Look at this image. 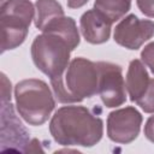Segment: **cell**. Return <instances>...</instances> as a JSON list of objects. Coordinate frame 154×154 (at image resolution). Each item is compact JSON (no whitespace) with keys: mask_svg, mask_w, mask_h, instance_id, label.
Masks as SVG:
<instances>
[{"mask_svg":"<svg viewBox=\"0 0 154 154\" xmlns=\"http://www.w3.org/2000/svg\"><path fill=\"white\" fill-rule=\"evenodd\" d=\"M2 88H1V101H11V82L7 79L5 73H1Z\"/></svg>","mask_w":154,"mask_h":154,"instance_id":"obj_17","label":"cell"},{"mask_svg":"<svg viewBox=\"0 0 154 154\" xmlns=\"http://www.w3.org/2000/svg\"><path fill=\"white\" fill-rule=\"evenodd\" d=\"M143 117L134 106L112 111L107 117V136L114 143L129 144L141 131Z\"/></svg>","mask_w":154,"mask_h":154,"instance_id":"obj_8","label":"cell"},{"mask_svg":"<svg viewBox=\"0 0 154 154\" xmlns=\"http://www.w3.org/2000/svg\"><path fill=\"white\" fill-rule=\"evenodd\" d=\"M150 81L152 78L149 77L147 66L143 64V61L140 59H132L129 63L125 78L126 91L132 102L136 105L140 102V100L148 91Z\"/></svg>","mask_w":154,"mask_h":154,"instance_id":"obj_11","label":"cell"},{"mask_svg":"<svg viewBox=\"0 0 154 154\" xmlns=\"http://www.w3.org/2000/svg\"><path fill=\"white\" fill-rule=\"evenodd\" d=\"M143 132H144L146 138H147L149 142L154 143V113H153V116H150V117L147 119V122H146V124H144V130H143Z\"/></svg>","mask_w":154,"mask_h":154,"instance_id":"obj_18","label":"cell"},{"mask_svg":"<svg viewBox=\"0 0 154 154\" xmlns=\"http://www.w3.org/2000/svg\"><path fill=\"white\" fill-rule=\"evenodd\" d=\"M136 5L146 17L154 18V0H136Z\"/></svg>","mask_w":154,"mask_h":154,"instance_id":"obj_16","label":"cell"},{"mask_svg":"<svg viewBox=\"0 0 154 154\" xmlns=\"http://www.w3.org/2000/svg\"><path fill=\"white\" fill-rule=\"evenodd\" d=\"M99 90L97 94L105 107L114 108L126 101V85L120 65L109 61H97Z\"/></svg>","mask_w":154,"mask_h":154,"instance_id":"obj_7","label":"cell"},{"mask_svg":"<svg viewBox=\"0 0 154 154\" xmlns=\"http://www.w3.org/2000/svg\"><path fill=\"white\" fill-rule=\"evenodd\" d=\"M141 60L154 75V41L144 46L141 52Z\"/></svg>","mask_w":154,"mask_h":154,"instance_id":"obj_15","label":"cell"},{"mask_svg":"<svg viewBox=\"0 0 154 154\" xmlns=\"http://www.w3.org/2000/svg\"><path fill=\"white\" fill-rule=\"evenodd\" d=\"M73 49L60 35L45 32L35 36L30 54L35 66L49 79L63 76L70 64V54Z\"/></svg>","mask_w":154,"mask_h":154,"instance_id":"obj_4","label":"cell"},{"mask_svg":"<svg viewBox=\"0 0 154 154\" xmlns=\"http://www.w3.org/2000/svg\"><path fill=\"white\" fill-rule=\"evenodd\" d=\"M36 11L30 0H6L0 6L1 53L19 47L26 38Z\"/></svg>","mask_w":154,"mask_h":154,"instance_id":"obj_5","label":"cell"},{"mask_svg":"<svg viewBox=\"0 0 154 154\" xmlns=\"http://www.w3.org/2000/svg\"><path fill=\"white\" fill-rule=\"evenodd\" d=\"M113 22L96 8L87 10L79 18V29L83 38L91 45H102L111 36Z\"/></svg>","mask_w":154,"mask_h":154,"instance_id":"obj_10","label":"cell"},{"mask_svg":"<svg viewBox=\"0 0 154 154\" xmlns=\"http://www.w3.org/2000/svg\"><path fill=\"white\" fill-rule=\"evenodd\" d=\"M35 11L36 14L34 18V24L41 31L55 18L65 16L63 6L57 0H36Z\"/></svg>","mask_w":154,"mask_h":154,"instance_id":"obj_13","label":"cell"},{"mask_svg":"<svg viewBox=\"0 0 154 154\" xmlns=\"http://www.w3.org/2000/svg\"><path fill=\"white\" fill-rule=\"evenodd\" d=\"M55 99L60 103H77L93 97L99 90L97 64L83 58H73L63 76L49 79Z\"/></svg>","mask_w":154,"mask_h":154,"instance_id":"obj_2","label":"cell"},{"mask_svg":"<svg viewBox=\"0 0 154 154\" xmlns=\"http://www.w3.org/2000/svg\"><path fill=\"white\" fill-rule=\"evenodd\" d=\"M94 8L107 16L113 23L125 17L131 8V0H95Z\"/></svg>","mask_w":154,"mask_h":154,"instance_id":"obj_14","label":"cell"},{"mask_svg":"<svg viewBox=\"0 0 154 154\" xmlns=\"http://www.w3.org/2000/svg\"><path fill=\"white\" fill-rule=\"evenodd\" d=\"M16 109L23 120L34 126L45 124L55 108L54 93L38 78L22 79L14 85Z\"/></svg>","mask_w":154,"mask_h":154,"instance_id":"obj_3","label":"cell"},{"mask_svg":"<svg viewBox=\"0 0 154 154\" xmlns=\"http://www.w3.org/2000/svg\"><path fill=\"white\" fill-rule=\"evenodd\" d=\"M49 132L60 146L90 148L102 138L103 120L85 106H63L52 116Z\"/></svg>","mask_w":154,"mask_h":154,"instance_id":"obj_1","label":"cell"},{"mask_svg":"<svg viewBox=\"0 0 154 154\" xmlns=\"http://www.w3.org/2000/svg\"><path fill=\"white\" fill-rule=\"evenodd\" d=\"M154 36V22L150 19H141L136 14H128L116 25L113 40L117 45L137 51L142 45Z\"/></svg>","mask_w":154,"mask_h":154,"instance_id":"obj_9","label":"cell"},{"mask_svg":"<svg viewBox=\"0 0 154 154\" xmlns=\"http://www.w3.org/2000/svg\"><path fill=\"white\" fill-rule=\"evenodd\" d=\"M42 31L60 35L69 42V45L71 46V48L73 51L78 47V45L81 42L79 31L77 29L76 20L72 17H66V16L58 17L54 20H52L51 23H48L43 28Z\"/></svg>","mask_w":154,"mask_h":154,"instance_id":"obj_12","label":"cell"},{"mask_svg":"<svg viewBox=\"0 0 154 154\" xmlns=\"http://www.w3.org/2000/svg\"><path fill=\"white\" fill-rule=\"evenodd\" d=\"M89 0H66L67 7L69 8H79L84 6Z\"/></svg>","mask_w":154,"mask_h":154,"instance_id":"obj_19","label":"cell"},{"mask_svg":"<svg viewBox=\"0 0 154 154\" xmlns=\"http://www.w3.org/2000/svg\"><path fill=\"white\" fill-rule=\"evenodd\" d=\"M37 142L36 138H30V134L16 114L11 101H1V150L32 152L31 146Z\"/></svg>","mask_w":154,"mask_h":154,"instance_id":"obj_6","label":"cell"}]
</instances>
